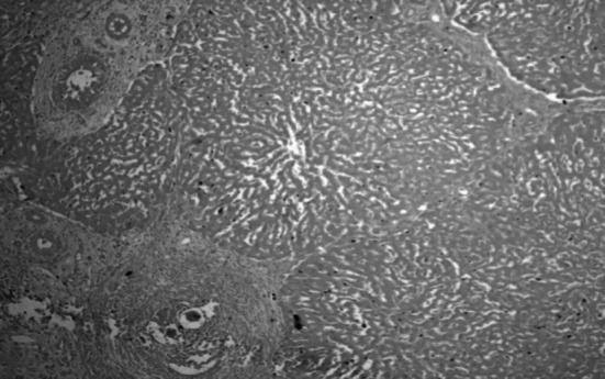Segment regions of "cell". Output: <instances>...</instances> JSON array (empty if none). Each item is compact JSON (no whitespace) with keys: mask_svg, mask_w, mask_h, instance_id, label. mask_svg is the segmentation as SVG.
<instances>
[{"mask_svg":"<svg viewBox=\"0 0 605 379\" xmlns=\"http://www.w3.org/2000/svg\"><path fill=\"white\" fill-rule=\"evenodd\" d=\"M518 85L551 100L604 99V1H444Z\"/></svg>","mask_w":605,"mask_h":379,"instance_id":"obj_1","label":"cell"},{"mask_svg":"<svg viewBox=\"0 0 605 379\" xmlns=\"http://www.w3.org/2000/svg\"><path fill=\"white\" fill-rule=\"evenodd\" d=\"M68 44L67 57L59 59L58 63L53 59L45 66H49V71H45L43 78H48L43 87L49 85V102L57 105L53 113H67L74 123L83 114V123L88 122V116L98 113L100 103L108 107L115 91L120 92L117 83L121 82L123 67H120L122 54H119L113 45H107L105 41L89 40L86 35V42L77 36ZM112 103V102H111ZM57 121V120H56Z\"/></svg>","mask_w":605,"mask_h":379,"instance_id":"obj_2","label":"cell"}]
</instances>
